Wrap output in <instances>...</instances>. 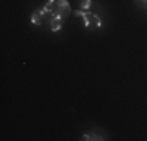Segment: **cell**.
I'll return each mask as SVG.
<instances>
[{
  "mask_svg": "<svg viewBox=\"0 0 147 141\" xmlns=\"http://www.w3.org/2000/svg\"><path fill=\"white\" fill-rule=\"evenodd\" d=\"M75 16H80V17H83V25L85 27H91L94 24V25H97V27H102V22H100V19L97 16H94L92 13H83V11H75Z\"/></svg>",
  "mask_w": 147,
  "mask_h": 141,
  "instance_id": "cell-1",
  "label": "cell"
},
{
  "mask_svg": "<svg viewBox=\"0 0 147 141\" xmlns=\"http://www.w3.org/2000/svg\"><path fill=\"white\" fill-rule=\"evenodd\" d=\"M63 19H64V17L61 16V14H53V16H52V31H58L59 28H61V24H63Z\"/></svg>",
  "mask_w": 147,
  "mask_h": 141,
  "instance_id": "cell-4",
  "label": "cell"
},
{
  "mask_svg": "<svg viewBox=\"0 0 147 141\" xmlns=\"http://www.w3.org/2000/svg\"><path fill=\"white\" fill-rule=\"evenodd\" d=\"M80 6H82L83 9H88L91 6V0H80Z\"/></svg>",
  "mask_w": 147,
  "mask_h": 141,
  "instance_id": "cell-6",
  "label": "cell"
},
{
  "mask_svg": "<svg viewBox=\"0 0 147 141\" xmlns=\"http://www.w3.org/2000/svg\"><path fill=\"white\" fill-rule=\"evenodd\" d=\"M44 11L45 13H50L52 16L58 13V0H47V3L44 5Z\"/></svg>",
  "mask_w": 147,
  "mask_h": 141,
  "instance_id": "cell-3",
  "label": "cell"
},
{
  "mask_svg": "<svg viewBox=\"0 0 147 141\" xmlns=\"http://www.w3.org/2000/svg\"><path fill=\"white\" fill-rule=\"evenodd\" d=\"M58 13L61 14L63 17L69 16V13H71V5H69L67 0H58Z\"/></svg>",
  "mask_w": 147,
  "mask_h": 141,
  "instance_id": "cell-2",
  "label": "cell"
},
{
  "mask_svg": "<svg viewBox=\"0 0 147 141\" xmlns=\"http://www.w3.org/2000/svg\"><path fill=\"white\" fill-rule=\"evenodd\" d=\"M44 13H45L44 9H38V11H34L33 16H31V24H33V25H39V24H41V17H42Z\"/></svg>",
  "mask_w": 147,
  "mask_h": 141,
  "instance_id": "cell-5",
  "label": "cell"
}]
</instances>
